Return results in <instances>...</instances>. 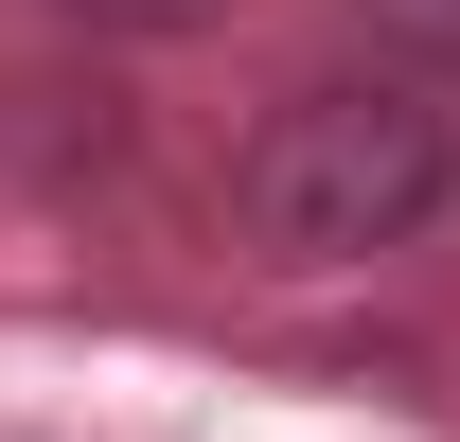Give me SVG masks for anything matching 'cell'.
I'll use <instances>...</instances> for the list:
<instances>
[{
  "mask_svg": "<svg viewBox=\"0 0 460 442\" xmlns=\"http://www.w3.org/2000/svg\"><path fill=\"white\" fill-rule=\"evenodd\" d=\"M89 36H195V18H230V0H71Z\"/></svg>",
  "mask_w": 460,
  "mask_h": 442,
  "instance_id": "2",
  "label": "cell"
},
{
  "mask_svg": "<svg viewBox=\"0 0 460 442\" xmlns=\"http://www.w3.org/2000/svg\"><path fill=\"white\" fill-rule=\"evenodd\" d=\"M230 213H248L266 266H390L460 213V107L407 89V71H319L230 160Z\"/></svg>",
  "mask_w": 460,
  "mask_h": 442,
  "instance_id": "1",
  "label": "cell"
},
{
  "mask_svg": "<svg viewBox=\"0 0 460 442\" xmlns=\"http://www.w3.org/2000/svg\"><path fill=\"white\" fill-rule=\"evenodd\" d=\"M390 36H443V54H460V0H390Z\"/></svg>",
  "mask_w": 460,
  "mask_h": 442,
  "instance_id": "3",
  "label": "cell"
}]
</instances>
